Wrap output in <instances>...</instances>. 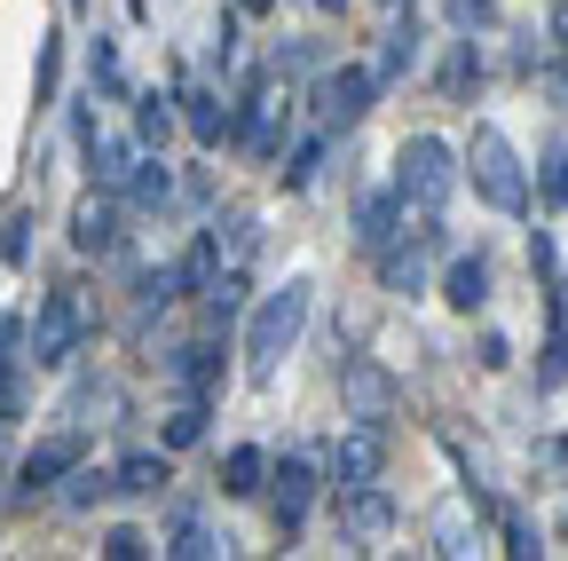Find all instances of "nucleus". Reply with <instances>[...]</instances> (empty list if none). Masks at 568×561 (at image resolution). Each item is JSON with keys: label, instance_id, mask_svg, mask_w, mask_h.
<instances>
[{"label": "nucleus", "instance_id": "obj_1", "mask_svg": "<svg viewBox=\"0 0 568 561\" xmlns=\"http://www.w3.org/2000/svg\"><path fill=\"white\" fill-rule=\"evenodd\" d=\"M308 324H316V277H308V269H293L284 285L253 293V309H245V324H237V380H245V388H276L284 364L301 357Z\"/></svg>", "mask_w": 568, "mask_h": 561}, {"label": "nucleus", "instance_id": "obj_2", "mask_svg": "<svg viewBox=\"0 0 568 561\" xmlns=\"http://www.w3.org/2000/svg\"><path fill=\"white\" fill-rule=\"evenodd\" d=\"M458 174H466V190L489 206V214H506V222H529V214H537V174H529L521 143H514L497 119H474V127H466Z\"/></svg>", "mask_w": 568, "mask_h": 561}, {"label": "nucleus", "instance_id": "obj_3", "mask_svg": "<svg viewBox=\"0 0 568 561\" xmlns=\"http://www.w3.org/2000/svg\"><path fill=\"white\" fill-rule=\"evenodd\" d=\"M95 332H103V309H95L88 285H48L32 324H24V364L32 372H71L95 348Z\"/></svg>", "mask_w": 568, "mask_h": 561}, {"label": "nucleus", "instance_id": "obj_4", "mask_svg": "<svg viewBox=\"0 0 568 561\" xmlns=\"http://www.w3.org/2000/svg\"><path fill=\"white\" fill-rule=\"evenodd\" d=\"M324 490H332L324 451L284 443V451L268 459V490H261V507H268V530H276V545H284V553L308 538V522H316V507H324Z\"/></svg>", "mask_w": 568, "mask_h": 561}, {"label": "nucleus", "instance_id": "obj_5", "mask_svg": "<svg viewBox=\"0 0 568 561\" xmlns=\"http://www.w3.org/2000/svg\"><path fill=\"white\" fill-rule=\"evenodd\" d=\"M443 261H450V222L443 214H410L372 253V277H379L387 301H426V293H435V277H443Z\"/></svg>", "mask_w": 568, "mask_h": 561}, {"label": "nucleus", "instance_id": "obj_6", "mask_svg": "<svg viewBox=\"0 0 568 561\" xmlns=\"http://www.w3.org/2000/svg\"><path fill=\"white\" fill-rule=\"evenodd\" d=\"M387 182L403 190L410 214H450V198L466 190V174H458V143H450V134H435V127L403 134L395 159H387Z\"/></svg>", "mask_w": 568, "mask_h": 561}, {"label": "nucleus", "instance_id": "obj_7", "mask_svg": "<svg viewBox=\"0 0 568 561\" xmlns=\"http://www.w3.org/2000/svg\"><path fill=\"white\" fill-rule=\"evenodd\" d=\"M379 96H387V88H379V72H372V56H355V63H339V56H332L324 72L301 88L308 119H316V127H332L339 143H347V134H355V127H364V119L379 111Z\"/></svg>", "mask_w": 568, "mask_h": 561}, {"label": "nucleus", "instance_id": "obj_8", "mask_svg": "<svg viewBox=\"0 0 568 561\" xmlns=\"http://www.w3.org/2000/svg\"><path fill=\"white\" fill-rule=\"evenodd\" d=\"M159 380H166V395H222L230 380H237V332H182L166 357H159Z\"/></svg>", "mask_w": 568, "mask_h": 561}, {"label": "nucleus", "instance_id": "obj_9", "mask_svg": "<svg viewBox=\"0 0 568 561\" xmlns=\"http://www.w3.org/2000/svg\"><path fill=\"white\" fill-rule=\"evenodd\" d=\"M63 238H71V253L80 261H95V269H111L126 246H134V206L119 198V190H80V206L63 214Z\"/></svg>", "mask_w": 568, "mask_h": 561}, {"label": "nucleus", "instance_id": "obj_10", "mask_svg": "<svg viewBox=\"0 0 568 561\" xmlns=\"http://www.w3.org/2000/svg\"><path fill=\"white\" fill-rule=\"evenodd\" d=\"M332 388H339L347 419H364V428H395V419H403V380H395L379 357H364V348H339Z\"/></svg>", "mask_w": 568, "mask_h": 561}, {"label": "nucleus", "instance_id": "obj_11", "mask_svg": "<svg viewBox=\"0 0 568 561\" xmlns=\"http://www.w3.org/2000/svg\"><path fill=\"white\" fill-rule=\"evenodd\" d=\"M174 111H182V134L205 151V159H222L230 151V88L213 80V72H190V63H174Z\"/></svg>", "mask_w": 568, "mask_h": 561}, {"label": "nucleus", "instance_id": "obj_12", "mask_svg": "<svg viewBox=\"0 0 568 561\" xmlns=\"http://www.w3.org/2000/svg\"><path fill=\"white\" fill-rule=\"evenodd\" d=\"M80 459H95V443H88V428H63V435H40L17 467H9V499L17 507H32V499H55V490H63V474L71 467H80Z\"/></svg>", "mask_w": 568, "mask_h": 561}, {"label": "nucleus", "instance_id": "obj_13", "mask_svg": "<svg viewBox=\"0 0 568 561\" xmlns=\"http://www.w3.org/2000/svg\"><path fill=\"white\" fill-rule=\"evenodd\" d=\"M395 522H403V507H395L387 482H339V490H332V530H339V545L372 553L379 538H395Z\"/></svg>", "mask_w": 568, "mask_h": 561}, {"label": "nucleus", "instance_id": "obj_14", "mask_svg": "<svg viewBox=\"0 0 568 561\" xmlns=\"http://www.w3.org/2000/svg\"><path fill=\"white\" fill-rule=\"evenodd\" d=\"M119 198L134 206V222H174L182 214V167L166 159V151H134V167H126V182H119Z\"/></svg>", "mask_w": 568, "mask_h": 561}, {"label": "nucleus", "instance_id": "obj_15", "mask_svg": "<svg viewBox=\"0 0 568 561\" xmlns=\"http://www.w3.org/2000/svg\"><path fill=\"white\" fill-rule=\"evenodd\" d=\"M418 63H426V17H418V0H410V9H387V24H379V40H372V72H379V88L395 96Z\"/></svg>", "mask_w": 568, "mask_h": 561}, {"label": "nucleus", "instance_id": "obj_16", "mask_svg": "<svg viewBox=\"0 0 568 561\" xmlns=\"http://www.w3.org/2000/svg\"><path fill=\"white\" fill-rule=\"evenodd\" d=\"M403 222H410V206H403V190H395V182H372V190H355V198H347V246L364 253V261H372Z\"/></svg>", "mask_w": 568, "mask_h": 561}, {"label": "nucleus", "instance_id": "obj_17", "mask_svg": "<svg viewBox=\"0 0 568 561\" xmlns=\"http://www.w3.org/2000/svg\"><path fill=\"white\" fill-rule=\"evenodd\" d=\"M489 293H497V269H489V246H474V253H458L450 246V261H443V277H435V301L450 309V317H481L489 309Z\"/></svg>", "mask_w": 568, "mask_h": 561}, {"label": "nucleus", "instance_id": "obj_18", "mask_svg": "<svg viewBox=\"0 0 568 561\" xmlns=\"http://www.w3.org/2000/svg\"><path fill=\"white\" fill-rule=\"evenodd\" d=\"M481 88H489V48H481V32H450V40H443V63H435V96L458 103V111H474Z\"/></svg>", "mask_w": 568, "mask_h": 561}, {"label": "nucleus", "instance_id": "obj_19", "mask_svg": "<svg viewBox=\"0 0 568 561\" xmlns=\"http://www.w3.org/2000/svg\"><path fill=\"white\" fill-rule=\"evenodd\" d=\"M332 151H339V134H332V127H316V119H308V127H301V134H293V143H284V159H276V167H268V182H276V190H284V198H308V190H316V182H324V167H332Z\"/></svg>", "mask_w": 568, "mask_h": 561}, {"label": "nucleus", "instance_id": "obj_20", "mask_svg": "<svg viewBox=\"0 0 568 561\" xmlns=\"http://www.w3.org/2000/svg\"><path fill=\"white\" fill-rule=\"evenodd\" d=\"M159 553H166V561H213V553H237V538L213 522L205 507H190V499H182V507L159 522Z\"/></svg>", "mask_w": 568, "mask_h": 561}, {"label": "nucleus", "instance_id": "obj_21", "mask_svg": "<svg viewBox=\"0 0 568 561\" xmlns=\"http://www.w3.org/2000/svg\"><path fill=\"white\" fill-rule=\"evenodd\" d=\"M387 451H395V428H364V419H347V435L332 443V490L339 482H387Z\"/></svg>", "mask_w": 568, "mask_h": 561}, {"label": "nucleus", "instance_id": "obj_22", "mask_svg": "<svg viewBox=\"0 0 568 561\" xmlns=\"http://www.w3.org/2000/svg\"><path fill=\"white\" fill-rule=\"evenodd\" d=\"M268 443H222V459H213V490H222L230 507H261L268 490Z\"/></svg>", "mask_w": 568, "mask_h": 561}, {"label": "nucleus", "instance_id": "obj_23", "mask_svg": "<svg viewBox=\"0 0 568 561\" xmlns=\"http://www.w3.org/2000/svg\"><path fill=\"white\" fill-rule=\"evenodd\" d=\"M213 411H222V395H166V411H159V443H166L174 459L205 451V443H213Z\"/></svg>", "mask_w": 568, "mask_h": 561}, {"label": "nucleus", "instance_id": "obj_24", "mask_svg": "<svg viewBox=\"0 0 568 561\" xmlns=\"http://www.w3.org/2000/svg\"><path fill=\"white\" fill-rule=\"evenodd\" d=\"M111 482H119V499H166L174 451H166V443H134V451L111 459Z\"/></svg>", "mask_w": 568, "mask_h": 561}, {"label": "nucleus", "instance_id": "obj_25", "mask_svg": "<svg viewBox=\"0 0 568 561\" xmlns=\"http://www.w3.org/2000/svg\"><path fill=\"white\" fill-rule=\"evenodd\" d=\"M545 340H537V395H560L568 388V277L545 285Z\"/></svg>", "mask_w": 568, "mask_h": 561}, {"label": "nucleus", "instance_id": "obj_26", "mask_svg": "<svg viewBox=\"0 0 568 561\" xmlns=\"http://www.w3.org/2000/svg\"><path fill=\"white\" fill-rule=\"evenodd\" d=\"M213 277H222V230H213V214H205V222L190 230V246L174 253V293H182V301H205Z\"/></svg>", "mask_w": 568, "mask_h": 561}, {"label": "nucleus", "instance_id": "obj_27", "mask_svg": "<svg viewBox=\"0 0 568 561\" xmlns=\"http://www.w3.org/2000/svg\"><path fill=\"white\" fill-rule=\"evenodd\" d=\"M126 127H134L142 151H174V134H182L174 88H134V96H126Z\"/></svg>", "mask_w": 568, "mask_h": 561}, {"label": "nucleus", "instance_id": "obj_28", "mask_svg": "<svg viewBox=\"0 0 568 561\" xmlns=\"http://www.w3.org/2000/svg\"><path fill=\"white\" fill-rule=\"evenodd\" d=\"M261 63H268L284 88H308L324 63H332V40H324V32H284V40H268V56H261Z\"/></svg>", "mask_w": 568, "mask_h": 561}, {"label": "nucleus", "instance_id": "obj_29", "mask_svg": "<svg viewBox=\"0 0 568 561\" xmlns=\"http://www.w3.org/2000/svg\"><path fill=\"white\" fill-rule=\"evenodd\" d=\"M245 9H237V0H222V9H213V24H205V63H197V72H213V80H222L230 88V72H237V63H245Z\"/></svg>", "mask_w": 568, "mask_h": 561}, {"label": "nucleus", "instance_id": "obj_30", "mask_svg": "<svg viewBox=\"0 0 568 561\" xmlns=\"http://www.w3.org/2000/svg\"><path fill=\"white\" fill-rule=\"evenodd\" d=\"M119 499V482H111V459H80L63 474V490H55V514H103Z\"/></svg>", "mask_w": 568, "mask_h": 561}, {"label": "nucleus", "instance_id": "obj_31", "mask_svg": "<svg viewBox=\"0 0 568 561\" xmlns=\"http://www.w3.org/2000/svg\"><path fill=\"white\" fill-rule=\"evenodd\" d=\"M95 411H119V380L80 357V364H71V380H63V419H71V428H88Z\"/></svg>", "mask_w": 568, "mask_h": 561}, {"label": "nucleus", "instance_id": "obj_32", "mask_svg": "<svg viewBox=\"0 0 568 561\" xmlns=\"http://www.w3.org/2000/svg\"><path fill=\"white\" fill-rule=\"evenodd\" d=\"M134 151H142V143H134V127H126V134H111V127H103V134H95V151H80V174H88L95 190H119V182H126V167H134Z\"/></svg>", "mask_w": 568, "mask_h": 561}, {"label": "nucleus", "instance_id": "obj_33", "mask_svg": "<svg viewBox=\"0 0 568 561\" xmlns=\"http://www.w3.org/2000/svg\"><path fill=\"white\" fill-rule=\"evenodd\" d=\"M88 88H95L103 103H126V96H134L126 56H119V40H111V32H95V40H88Z\"/></svg>", "mask_w": 568, "mask_h": 561}, {"label": "nucleus", "instance_id": "obj_34", "mask_svg": "<svg viewBox=\"0 0 568 561\" xmlns=\"http://www.w3.org/2000/svg\"><path fill=\"white\" fill-rule=\"evenodd\" d=\"M63 103V32L48 24L40 32V63H32V111H55Z\"/></svg>", "mask_w": 568, "mask_h": 561}, {"label": "nucleus", "instance_id": "obj_35", "mask_svg": "<svg viewBox=\"0 0 568 561\" xmlns=\"http://www.w3.org/2000/svg\"><path fill=\"white\" fill-rule=\"evenodd\" d=\"M95 553H103V561H151V553H159V530H142V522H103V530H95Z\"/></svg>", "mask_w": 568, "mask_h": 561}, {"label": "nucleus", "instance_id": "obj_36", "mask_svg": "<svg viewBox=\"0 0 568 561\" xmlns=\"http://www.w3.org/2000/svg\"><path fill=\"white\" fill-rule=\"evenodd\" d=\"M497 538H506V553H514V561H537V553H552V545H545V522H529L521 507H497Z\"/></svg>", "mask_w": 568, "mask_h": 561}, {"label": "nucleus", "instance_id": "obj_37", "mask_svg": "<svg viewBox=\"0 0 568 561\" xmlns=\"http://www.w3.org/2000/svg\"><path fill=\"white\" fill-rule=\"evenodd\" d=\"M529 174H537V206H552V214H568V151H560V143H545Z\"/></svg>", "mask_w": 568, "mask_h": 561}, {"label": "nucleus", "instance_id": "obj_38", "mask_svg": "<svg viewBox=\"0 0 568 561\" xmlns=\"http://www.w3.org/2000/svg\"><path fill=\"white\" fill-rule=\"evenodd\" d=\"M32 230H40V214H32V206H17L9 230H0V269H24V261H32Z\"/></svg>", "mask_w": 568, "mask_h": 561}, {"label": "nucleus", "instance_id": "obj_39", "mask_svg": "<svg viewBox=\"0 0 568 561\" xmlns=\"http://www.w3.org/2000/svg\"><path fill=\"white\" fill-rule=\"evenodd\" d=\"M529 277H537V293H545V285H560V277H568V269H560V238H552L545 222L529 230Z\"/></svg>", "mask_w": 568, "mask_h": 561}, {"label": "nucleus", "instance_id": "obj_40", "mask_svg": "<svg viewBox=\"0 0 568 561\" xmlns=\"http://www.w3.org/2000/svg\"><path fill=\"white\" fill-rule=\"evenodd\" d=\"M213 206H222V190H213V174H205V151H197V167H182V214H213Z\"/></svg>", "mask_w": 568, "mask_h": 561}, {"label": "nucleus", "instance_id": "obj_41", "mask_svg": "<svg viewBox=\"0 0 568 561\" xmlns=\"http://www.w3.org/2000/svg\"><path fill=\"white\" fill-rule=\"evenodd\" d=\"M450 32H497V0H443Z\"/></svg>", "mask_w": 568, "mask_h": 561}, {"label": "nucleus", "instance_id": "obj_42", "mask_svg": "<svg viewBox=\"0 0 568 561\" xmlns=\"http://www.w3.org/2000/svg\"><path fill=\"white\" fill-rule=\"evenodd\" d=\"M474 372H514V340L481 324V332H474Z\"/></svg>", "mask_w": 568, "mask_h": 561}, {"label": "nucleus", "instance_id": "obj_43", "mask_svg": "<svg viewBox=\"0 0 568 561\" xmlns=\"http://www.w3.org/2000/svg\"><path fill=\"white\" fill-rule=\"evenodd\" d=\"M435 553H474V522H466L458 507L435 514Z\"/></svg>", "mask_w": 568, "mask_h": 561}, {"label": "nucleus", "instance_id": "obj_44", "mask_svg": "<svg viewBox=\"0 0 568 561\" xmlns=\"http://www.w3.org/2000/svg\"><path fill=\"white\" fill-rule=\"evenodd\" d=\"M537 88H545V96H552V111H568V48H560V56H545V63H537Z\"/></svg>", "mask_w": 568, "mask_h": 561}, {"label": "nucleus", "instance_id": "obj_45", "mask_svg": "<svg viewBox=\"0 0 568 561\" xmlns=\"http://www.w3.org/2000/svg\"><path fill=\"white\" fill-rule=\"evenodd\" d=\"M24 324H32V317H17V309H0V357H24Z\"/></svg>", "mask_w": 568, "mask_h": 561}, {"label": "nucleus", "instance_id": "obj_46", "mask_svg": "<svg viewBox=\"0 0 568 561\" xmlns=\"http://www.w3.org/2000/svg\"><path fill=\"white\" fill-rule=\"evenodd\" d=\"M545 40L568 48V0H545Z\"/></svg>", "mask_w": 568, "mask_h": 561}, {"label": "nucleus", "instance_id": "obj_47", "mask_svg": "<svg viewBox=\"0 0 568 561\" xmlns=\"http://www.w3.org/2000/svg\"><path fill=\"white\" fill-rule=\"evenodd\" d=\"M301 9H316V17H324V24H339V17H347V9H355V0H301Z\"/></svg>", "mask_w": 568, "mask_h": 561}, {"label": "nucleus", "instance_id": "obj_48", "mask_svg": "<svg viewBox=\"0 0 568 561\" xmlns=\"http://www.w3.org/2000/svg\"><path fill=\"white\" fill-rule=\"evenodd\" d=\"M545 459H552V467L568 474V435H552V443H545Z\"/></svg>", "mask_w": 568, "mask_h": 561}, {"label": "nucleus", "instance_id": "obj_49", "mask_svg": "<svg viewBox=\"0 0 568 561\" xmlns=\"http://www.w3.org/2000/svg\"><path fill=\"white\" fill-rule=\"evenodd\" d=\"M237 9H245V17H276V9H284V0H237Z\"/></svg>", "mask_w": 568, "mask_h": 561}, {"label": "nucleus", "instance_id": "obj_50", "mask_svg": "<svg viewBox=\"0 0 568 561\" xmlns=\"http://www.w3.org/2000/svg\"><path fill=\"white\" fill-rule=\"evenodd\" d=\"M126 24H151V0H126Z\"/></svg>", "mask_w": 568, "mask_h": 561}, {"label": "nucleus", "instance_id": "obj_51", "mask_svg": "<svg viewBox=\"0 0 568 561\" xmlns=\"http://www.w3.org/2000/svg\"><path fill=\"white\" fill-rule=\"evenodd\" d=\"M0 467H9V419H0Z\"/></svg>", "mask_w": 568, "mask_h": 561}, {"label": "nucleus", "instance_id": "obj_52", "mask_svg": "<svg viewBox=\"0 0 568 561\" xmlns=\"http://www.w3.org/2000/svg\"><path fill=\"white\" fill-rule=\"evenodd\" d=\"M63 9H71V17H88V9H95V0H63Z\"/></svg>", "mask_w": 568, "mask_h": 561}, {"label": "nucleus", "instance_id": "obj_53", "mask_svg": "<svg viewBox=\"0 0 568 561\" xmlns=\"http://www.w3.org/2000/svg\"><path fill=\"white\" fill-rule=\"evenodd\" d=\"M379 9H410V0H379Z\"/></svg>", "mask_w": 568, "mask_h": 561}, {"label": "nucleus", "instance_id": "obj_54", "mask_svg": "<svg viewBox=\"0 0 568 561\" xmlns=\"http://www.w3.org/2000/svg\"><path fill=\"white\" fill-rule=\"evenodd\" d=\"M560 538H568V507H560Z\"/></svg>", "mask_w": 568, "mask_h": 561}]
</instances>
